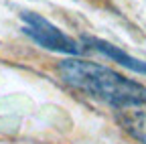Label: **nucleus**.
Wrapping results in <instances>:
<instances>
[{"instance_id": "obj_1", "label": "nucleus", "mask_w": 146, "mask_h": 144, "mask_svg": "<svg viewBox=\"0 0 146 144\" xmlns=\"http://www.w3.org/2000/svg\"><path fill=\"white\" fill-rule=\"evenodd\" d=\"M59 77L73 89L100 100L112 108H126L146 102V87L134 79L100 63L83 59H65L57 67Z\"/></svg>"}, {"instance_id": "obj_2", "label": "nucleus", "mask_w": 146, "mask_h": 144, "mask_svg": "<svg viewBox=\"0 0 146 144\" xmlns=\"http://www.w3.org/2000/svg\"><path fill=\"white\" fill-rule=\"evenodd\" d=\"M23 23H25V33L43 49L63 53V55H79L83 51L75 39H71L69 35H65L61 29L43 19L41 14L23 12Z\"/></svg>"}, {"instance_id": "obj_3", "label": "nucleus", "mask_w": 146, "mask_h": 144, "mask_svg": "<svg viewBox=\"0 0 146 144\" xmlns=\"http://www.w3.org/2000/svg\"><path fill=\"white\" fill-rule=\"evenodd\" d=\"M116 122L120 128L140 144H146V102L116 110Z\"/></svg>"}, {"instance_id": "obj_4", "label": "nucleus", "mask_w": 146, "mask_h": 144, "mask_svg": "<svg viewBox=\"0 0 146 144\" xmlns=\"http://www.w3.org/2000/svg\"><path fill=\"white\" fill-rule=\"evenodd\" d=\"M85 45H89L91 49H96L98 53L106 55L108 59H112V61H116V63H120V65H124L128 69H132V71H136V73L146 75V61H140V59H136L132 55H128V53L122 51L120 47L108 43L104 39H94V37H87L85 39Z\"/></svg>"}]
</instances>
